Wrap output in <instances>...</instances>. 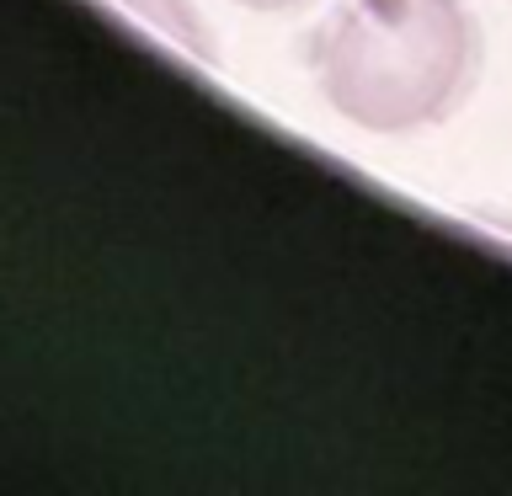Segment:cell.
Segmentation results:
<instances>
[{
    "instance_id": "obj_1",
    "label": "cell",
    "mask_w": 512,
    "mask_h": 496,
    "mask_svg": "<svg viewBox=\"0 0 512 496\" xmlns=\"http://www.w3.org/2000/svg\"><path fill=\"white\" fill-rule=\"evenodd\" d=\"M475 54L464 0H336L310 64L336 118L368 134H416L464 102Z\"/></svg>"
},
{
    "instance_id": "obj_3",
    "label": "cell",
    "mask_w": 512,
    "mask_h": 496,
    "mask_svg": "<svg viewBox=\"0 0 512 496\" xmlns=\"http://www.w3.org/2000/svg\"><path fill=\"white\" fill-rule=\"evenodd\" d=\"M235 6H246V11H288V6H299V0H235Z\"/></svg>"
},
{
    "instance_id": "obj_2",
    "label": "cell",
    "mask_w": 512,
    "mask_h": 496,
    "mask_svg": "<svg viewBox=\"0 0 512 496\" xmlns=\"http://www.w3.org/2000/svg\"><path fill=\"white\" fill-rule=\"evenodd\" d=\"M118 6L134 16V22L150 27L160 43L182 48L192 64H214L219 59V48H214V38H208V27H203V16H198L192 0H118Z\"/></svg>"
}]
</instances>
